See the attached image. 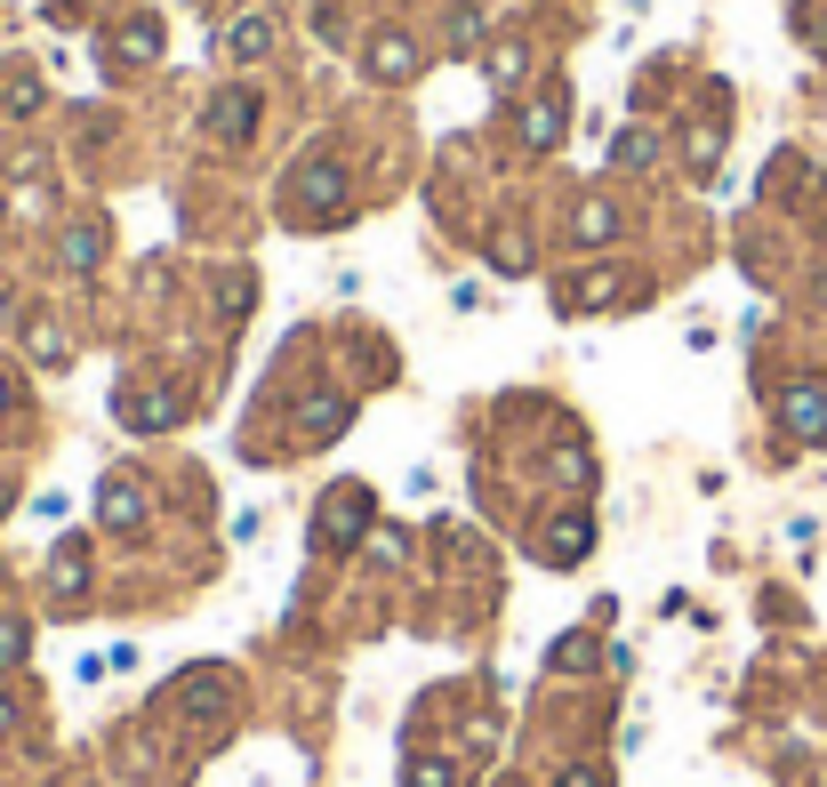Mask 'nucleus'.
I'll list each match as a JSON object with an SVG mask.
<instances>
[{
  "label": "nucleus",
  "mask_w": 827,
  "mask_h": 787,
  "mask_svg": "<svg viewBox=\"0 0 827 787\" xmlns=\"http://www.w3.org/2000/svg\"><path fill=\"white\" fill-rule=\"evenodd\" d=\"M241 129H250V97H218V137H241Z\"/></svg>",
  "instance_id": "1"
},
{
  "label": "nucleus",
  "mask_w": 827,
  "mask_h": 787,
  "mask_svg": "<svg viewBox=\"0 0 827 787\" xmlns=\"http://www.w3.org/2000/svg\"><path fill=\"white\" fill-rule=\"evenodd\" d=\"M265 49H273V32H265L258 17H250V24H241V32H233V57H265Z\"/></svg>",
  "instance_id": "2"
},
{
  "label": "nucleus",
  "mask_w": 827,
  "mask_h": 787,
  "mask_svg": "<svg viewBox=\"0 0 827 787\" xmlns=\"http://www.w3.org/2000/svg\"><path fill=\"white\" fill-rule=\"evenodd\" d=\"M410 64H418L410 41H377V73H410Z\"/></svg>",
  "instance_id": "3"
}]
</instances>
